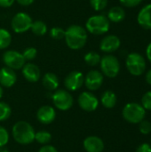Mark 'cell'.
Wrapping results in <instances>:
<instances>
[{"label": "cell", "instance_id": "14", "mask_svg": "<svg viewBox=\"0 0 151 152\" xmlns=\"http://www.w3.org/2000/svg\"><path fill=\"white\" fill-rule=\"evenodd\" d=\"M24 78L29 83H36L41 77V71L38 66L31 62H26L21 69Z\"/></svg>", "mask_w": 151, "mask_h": 152}, {"label": "cell", "instance_id": "21", "mask_svg": "<svg viewBox=\"0 0 151 152\" xmlns=\"http://www.w3.org/2000/svg\"><path fill=\"white\" fill-rule=\"evenodd\" d=\"M101 104L107 109H112L117 104V95L114 92L110 90L105 91L101 97Z\"/></svg>", "mask_w": 151, "mask_h": 152}, {"label": "cell", "instance_id": "2", "mask_svg": "<svg viewBox=\"0 0 151 152\" xmlns=\"http://www.w3.org/2000/svg\"><path fill=\"white\" fill-rule=\"evenodd\" d=\"M12 134L14 141L19 144L28 145L35 141L36 131L34 127L26 121L15 123L12 128Z\"/></svg>", "mask_w": 151, "mask_h": 152}, {"label": "cell", "instance_id": "33", "mask_svg": "<svg viewBox=\"0 0 151 152\" xmlns=\"http://www.w3.org/2000/svg\"><path fill=\"white\" fill-rule=\"evenodd\" d=\"M119 2L125 7L133 8L138 6L142 2V0H119Z\"/></svg>", "mask_w": 151, "mask_h": 152}, {"label": "cell", "instance_id": "6", "mask_svg": "<svg viewBox=\"0 0 151 152\" xmlns=\"http://www.w3.org/2000/svg\"><path fill=\"white\" fill-rule=\"evenodd\" d=\"M125 65L129 73L135 77L142 75L146 70V60L138 53H129L125 60Z\"/></svg>", "mask_w": 151, "mask_h": 152}, {"label": "cell", "instance_id": "28", "mask_svg": "<svg viewBox=\"0 0 151 152\" xmlns=\"http://www.w3.org/2000/svg\"><path fill=\"white\" fill-rule=\"evenodd\" d=\"M25 61H30L36 59V55H37V50L35 47H27L26 49H24L23 53H21Z\"/></svg>", "mask_w": 151, "mask_h": 152}, {"label": "cell", "instance_id": "15", "mask_svg": "<svg viewBox=\"0 0 151 152\" xmlns=\"http://www.w3.org/2000/svg\"><path fill=\"white\" fill-rule=\"evenodd\" d=\"M55 118H56V111L52 106L49 105H44L40 107L36 112L37 120L44 125H49L53 123Z\"/></svg>", "mask_w": 151, "mask_h": 152}, {"label": "cell", "instance_id": "18", "mask_svg": "<svg viewBox=\"0 0 151 152\" xmlns=\"http://www.w3.org/2000/svg\"><path fill=\"white\" fill-rule=\"evenodd\" d=\"M138 24L144 29H151V4L143 6L137 15Z\"/></svg>", "mask_w": 151, "mask_h": 152}, {"label": "cell", "instance_id": "39", "mask_svg": "<svg viewBox=\"0 0 151 152\" xmlns=\"http://www.w3.org/2000/svg\"><path fill=\"white\" fill-rule=\"evenodd\" d=\"M145 78H146V82H147L149 85H150L151 86V69L147 72Z\"/></svg>", "mask_w": 151, "mask_h": 152}, {"label": "cell", "instance_id": "27", "mask_svg": "<svg viewBox=\"0 0 151 152\" xmlns=\"http://www.w3.org/2000/svg\"><path fill=\"white\" fill-rule=\"evenodd\" d=\"M49 35L54 40H61L65 37V29L61 27H53L49 31Z\"/></svg>", "mask_w": 151, "mask_h": 152}, {"label": "cell", "instance_id": "23", "mask_svg": "<svg viewBox=\"0 0 151 152\" xmlns=\"http://www.w3.org/2000/svg\"><path fill=\"white\" fill-rule=\"evenodd\" d=\"M11 43H12L11 33L7 29L4 28H0V50H4L8 48Z\"/></svg>", "mask_w": 151, "mask_h": 152}, {"label": "cell", "instance_id": "37", "mask_svg": "<svg viewBox=\"0 0 151 152\" xmlns=\"http://www.w3.org/2000/svg\"><path fill=\"white\" fill-rule=\"evenodd\" d=\"M15 1L22 6H28L35 2V0H15Z\"/></svg>", "mask_w": 151, "mask_h": 152}, {"label": "cell", "instance_id": "40", "mask_svg": "<svg viewBox=\"0 0 151 152\" xmlns=\"http://www.w3.org/2000/svg\"><path fill=\"white\" fill-rule=\"evenodd\" d=\"M0 152H9V150L5 146H3V147H0Z\"/></svg>", "mask_w": 151, "mask_h": 152}, {"label": "cell", "instance_id": "19", "mask_svg": "<svg viewBox=\"0 0 151 152\" xmlns=\"http://www.w3.org/2000/svg\"><path fill=\"white\" fill-rule=\"evenodd\" d=\"M42 84L48 91H55L59 86V78L56 74L53 72L45 73L42 77Z\"/></svg>", "mask_w": 151, "mask_h": 152}, {"label": "cell", "instance_id": "8", "mask_svg": "<svg viewBox=\"0 0 151 152\" xmlns=\"http://www.w3.org/2000/svg\"><path fill=\"white\" fill-rule=\"evenodd\" d=\"M33 20L29 14L24 12H17L11 20V27L17 34L25 33L30 29Z\"/></svg>", "mask_w": 151, "mask_h": 152}, {"label": "cell", "instance_id": "10", "mask_svg": "<svg viewBox=\"0 0 151 152\" xmlns=\"http://www.w3.org/2000/svg\"><path fill=\"white\" fill-rule=\"evenodd\" d=\"M77 102L79 107L86 112H93L96 110L99 106L98 98L93 93L86 91L79 94Z\"/></svg>", "mask_w": 151, "mask_h": 152}, {"label": "cell", "instance_id": "3", "mask_svg": "<svg viewBox=\"0 0 151 152\" xmlns=\"http://www.w3.org/2000/svg\"><path fill=\"white\" fill-rule=\"evenodd\" d=\"M109 26L110 21L107 16L102 14L91 16L85 22L86 31L95 36H101L106 34L109 29Z\"/></svg>", "mask_w": 151, "mask_h": 152}, {"label": "cell", "instance_id": "30", "mask_svg": "<svg viewBox=\"0 0 151 152\" xmlns=\"http://www.w3.org/2000/svg\"><path fill=\"white\" fill-rule=\"evenodd\" d=\"M142 106L145 110H151V91L147 92L142 98Z\"/></svg>", "mask_w": 151, "mask_h": 152}, {"label": "cell", "instance_id": "20", "mask_svg": "<svg viewBox=\"0 0 151 152\" xmlns=\"http://www.w3.org/2000/svg\"><path fill=\"white\" fill-rule=\"evenodd\" d=\"M107 18L109 21L114 23H119L123 21L125 18V11L121 6H113L111 7L109 12Z\"/></svg>", "mask_w": 151, "mask_h": 152}, {"label": "cell", "instance_id": "29", "mask_svg": "<svg viewBox=\"0 0 151 152\" xmlns=\"http://www.w3.org/2000/svg\"><path fill=\"white\" fill-rule=\"evenodd\" d=\"M108 3H109L108 0H90L91 7L96 12L104 10L107 7Z\"/></svg>", "mask_w": 151, "mask_h": 152}, {"label": "cell", "instance_id": "1", "mask_svg": "<svg viewBox=\"0 0 151 152\" xmlns=\"http://www.w3.org/2000/svg\"><path fill=\"white\" fill-rule=\"evenodd\" d=\"M64 39L69 49L77 51L82 49L85 45L88 39V34L85 28L73 24L65 30Z\"/></svg>", "mask_w": 151, "mask_h": 152}, {"label": "cell", "instance_id": "36", "mask_svg": "<svg viewBox=\"0 0 151 152\" xmlns=\"http://www.w3.org/2000/svg\"><path fill=\"white\" fill-rule=\"evenodd\" d=\"M15 0H0V7L3 8H9L12 6Z\"/></svg>", "mask_w": 151, "mask_h": 152}, {"label": "cell", "instance_id": "9", "mask_svg": "<svg viewBox=\"0 0 151 152\" xmlns=\"http://www.w3.org/2000/svg\"><path fill=\"white\" fill-rule=\"evenodd\" d=\"M2 61L5 67H8L13 70L21 69L26 61L21 53L15 50H7L3 53Z\"/></svg>", "mask_w": 151, "mask_h": 152}, {"label": "cell", "instance_id": "16", "mask_svg": "<svg viewBox=\"0 0 151 152\" xmlns=\"http://www.w3.org/2000/svg\"><path fill=\"white\" fill-rule=\"evenodd\" d=\"M16 81L17 75L15 70L8 67H3L0 69V85L3 87L10 88L15 85Z\"/></svg>", "mask_w": 151, "mask_h": 152}, {"label": "cell", "instance_id": "4", "mask_svg": "<svg viewBox=\"0 0 151 152\" xmlns=\"http://www.w3.org/2000/svg\"><path fill=\"white\" fill-rule=\"evenodd\" d=\"M122 115L127 122L132 124H139L144 119L146 110L141 104L137 102H130L124 107Z\"/></svg>", "mask_w": 151, "mask_h": 152}, {"label": "cell", "instance_id": "26", "mask_svg": "<svg viewBox=\"0 0 151 152\" xmlns=\"http://www.w3.org/2000/svg\"><path fill=\"white\" fill-rule=\"evenodd\" d=\"M12 114L11 107L4 102H0V121H4L10 118Z\"/></svg>", "mask_w": 151, "mask_h": 152}, {"label": "cell", "instance_id": "32", "mask_svg": "<svg viewBox=\"0 0 151 152\" xmlns=\"http://www.w3.org/2000/svg\"><path fill=\"white\" fill-rule=\"evenodd\" d=\"M139 129L142 134H149L151 133V123L148 120H142L139 123Z\"/></svg>", "mask_w": 151, "mask_h": 152}, {"label": "cell", "instance_id": "35", "mask_svg": "<svg viewBox=\"0 0 151 152\" xmlns=\"http://www.w3.org/2000/svg\"><path fill=\"white\" fill-rule=\"evenodd\" d=\"M136 152H151V145L149 143H142L137 148Z\"/></svg>", "mask_w": 151, "mask_h": 152}, {"label": "cell", "instance_id": "31", "mask_svg": "<svg viewBox=\"0 0 151 152\" xmlns=\"http://www.w3.org/2000/svg\"><path fill=\"white\" fill-rule=\"evenodd\" d=\"M9 142V134L8 131L0 126V147L6 146Z\"/></svg>", "mask_w": 151, "mask_h": 152}, {"label": "cell", "instance_id": "41", "mask_svg": "<svg viewBox=\"0 0 151 152\" xmlns=\"http://www.w3.org/2000/svg\"><path fill=\"white\" fill-rule=\"evenodd\" d=\"M3 94H4V90H3V86L0 85V100L1 98L3 97Z\"/></svg>", "mask_w": 151, "mask_h": 152}, {"label": "cell", "instance_id": "25", "mask_svg": "<svg viewBox=\"0 0 151 152\" xmlns=\"http://www.w3.org/2000/svg\"><path fill=\"white\" fill-rule=\"evenodd\" d=\"M52 140V134L47 131H38L35 134V141H36L38 143L45 145L48 144Z\"/></svg>", "mask_w": 151, "mask_h": 152}, {"label": "cell", "instance_id": "5", "mask_svg": "<svg viewBox=\"0 0 151 152\" xmlns=\"http://www.w3.org/2000/svg\"><path fill=\"white\" fill-rule=\"evenodd\" d=\"M101 72L103 74V76H106L109 78L116 77L120 71V62L118 59L112 55V54H106L101 57Z\"/></svg>", "mask_w": 151, "mask_h": 152}, {"label": "cell", "instance_id": "24", "mask_svg": "<svg viewBox=\"0 0 151 152\" xmlns=\"http://www.w3.org/2000/svg\"><path fill=\"white\" fill-rule=\"evenodd\" d=\"M101 59V56L98 53L93 52V51L86 53L84 56L85 62L87 65L92 66V67H94V66H97L98 64H100Z\"/></svg>", "mask_w": 151, "mask_h": 152}, {"label": "cell", "instance_id": "12", "mask_svg": "<svg viewBox=\"0 0 151 152\" xmlns=\"http://www.w3.org/2000/svg\"><path fill=\"white\" fill-rule=\"evenodd\" d=\"M104 76L103 74L96 69L90 70L85 76L84 85L89 91H96L101 88L103 84Z\"/></svg>", "mask_w": 151, "mask_h": 152}, {"label": "cell", "instance_id": "7", "mask_svg": "<svg viewBox=\"0 0 151 152\" xmlns=\"http://www.w3.org/2000/svg\"><path fill=\"white\" fill-rule=\"evenodd\" d=\"M52 100L54 106L61 111L69 110L72 108L74 103L71 94L65 89H56L52 94Z\"/></svg>", "mask_w": 151, "mask_h": 152}, {"label": "cell", "instance_id": "38", "mask_svg": "<svg viewBox=\"0 0 151 152\" xmlns=\"http://www.w3.org/2000/svg\"><path fill=\"white\" fill-rule=\"evenodd\" d=\"M146 55H147L148 61L151 63V42L148 45V46H147V49H146Z\"/></svg>", "mask_w": 151, "mask_h": 152}, {"label": "cell", "instance_id": "17", "mask_svg": "<svg viewBox=\"0 0 151 152\" xmlns=\"http://www.w3.org/2000/svg\"><path fill=\"white\" fill-rule=\"evenodd\" d=\"M84 149L86 152H102L104 150V142L98 136H88L83 142Z\"/></svg>", "mask_w": 151, "mask_h": 152}, {"label": "cell", "instance_id": "22", "mask_svg": "<svg viewBox=\"0 0 151 152\" xmlns=\"http://www.w3.org/2000/svg\"><path fill=\"white\" fill-rule=\"evenodd\" d=\"M30 30L35 36L42 37L47 33L48 28H47V25L43 20H34L32 22L31 27H30Z\"/></svg>", "mask_w": 151, "mask_h": 152}, {"label": "cell", "instance_id": "13", "mask_svg": "<svg viewBox=\"0 0 151 152\" xmlns=\"http://www.w3.org/2000/svg\"><path fill=\"white\" fill-rule=\"evenodd\" d=\"M120 45H121V41L117 36L108 35L101 39L100 43V49L103 53H111L118 50Z\"/></svg>", "mask_w": 151, "mask_h": 152}, {"label": "cell", "instance_id": "34", "mask_svg": "<svg viewBox=\"0 0 151 152\" xmlns=\"http://www.w3.org/2000/svg\"><path fill=\"white\" fill-rule=\"evenodd\" d=\"M38 152H58V151L55 147L49 144H45L39 149Z\"/></svg>", "mask_w": 151, "mask_h": 152}, {"label": "cell", "instance_id": "11", "mask_svg": "<svg viewBox=\"0 0 151 152\" xmlns=\"http://www.w3.org/2000/svg\"><path fill=\"white\" fill-rule=\"evenodd\" d=\"M85 82V76L81 71L74 70L69 72L65 79H64V86L68 91L75 92L80 89Z\"/></svg>", "mask_w": 151, "mask_h": 152}]
</instances>
